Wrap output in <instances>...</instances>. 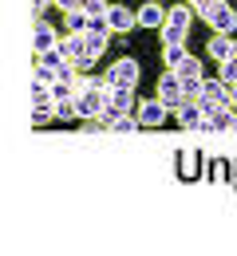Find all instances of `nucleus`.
Listing matches in <instances>:
<instances>
[{"instance_id":"f257e3e1","label":"nucleus","mask_w":237,"mask_h":256,"mask_svg":"<svg viewBox=\"0 0 237 256\" xmlns=\"http://www.w3.org/2000/svg\"><path fill=\"white\" fill-rule=\"evenodd\" d=\"M138 75H142V67H138V60H131V56H123L119 64H111V67H107V75H103V79H107L111 87H131V91H135V87H138Z\"/></svg>"},{"instance_id":"f03ea898","label":"nucleus","mask_w":237,"mask_h":256,"mask_svg":"<svg viewBox=\"0 0 237 256\" xmlns=\"http://www.w3.org/2000/svg\"><path fill=\"white\" fill-rule=\"evenodd\" d=\"M229 91H233V87H229L221 75H217V79H205V91L198 95V106H202L205 114H213L217 106H229Z\"/></svg>"},{"instance_id":"7ed1b4c3","label":"nucleus","mask_w":237,"mask_h":256,"mask_svg":"<svg viewBox=\"0 0 237 256\" xmlns=\"http://www.w3.org/2000/svg\"><path fill=\"white\" fill-rule=\"evenodd\" d=\"M158 98L166 102L170 110H178V106L186 102V95H182V79H178V71H166V75L158 79Z\"/></svg>"},{"instance_id":"20e7f679","label":"nucleus","mask_w":237,"mask_h":256,"mask_svg":"<svg viewBox=\"0 0 237 256\" xmlns=\"http://www.w3.org/2000/svg\"><path fill=\"white\" fill-rule=\"evenodd\" d=\"M166 114H170V106L162 102V98H146V102L138 106V122H142V130L162 126V122H166Z\"/></svg>"},{"instance_id":"39448f33","label":"nucleus","mask_w":237,"mask_h":256,"mask_svg":"<svg viewBox=\"0 0 237 256\" xmlns=\"http://www.w3.org/2000/svg\"><path fill=\"white\" fill-rule=\"evenodd\" d=\"M135 16H138V28H150V32H162V28H166V8H162L158 0H146Z\"/></svg>"},{"instance_id":"423d86ee","label":"nucleus","mask_w":237,"mask_h":256,"mask_svg":"<svg viewBox=\"0 0 237 256\" xmlns=\"http://www.w3.org/2000/svg\"><path fill=\"white\" fill-rule=\"evenodd\" d=\"M60 40H64V36H56V28H52V24L36 20V28H32V48H36V56H44V52L60 48Z\"/></svg>"},{"instance_id":"0eeeda50","label":"nucleus","mask_w":237,"mask_h":256,"mask_svg":"<svg viewBox=\"0 0 237 256\" xmlns=\"http://www.w3.org/2000/svg\"><path fill=\"white\" fill-rule=\"evenodd\" d=\"M174 114H178V122H182V126H190V130H205V110L198 106V98H186V102H182Z\"/></svg>"},{"instance_id":"6e6552de","label":"nucleus","mask_w":237,"mask_h":256,"mask_svg":"<svg viewBox=\"0 0 237 256\" xmlns=\"http://www.w3.org/2000/svg\"><path fill=\"white\" fill-rule=\"evenodd\" d=\"M60 52H64V56H68L71 64H87V40H83V36L79 32H68L64 36V40H60Z\"/></svg>"},{"instance_id":"1a4fd4ad","label":"nucleus","mask_w":237,"mask_h":256,"mask_svg":"<svg viewBox=\"0 0 237 256\" xmlns=\"http://www.w3.org/2000/svg\"><path fill=\"white\" fill-rule=\"evenodd\" d=\"M107 28H111V32H131V28H138V16L127 12L123 4H111V8H107Z\"/></svg>"},{"instance_id":"9d476101","label":"nucleus","mask_w":237,"mask_h":256,"mask_svg":"<svg viewBox=\"0 0 237 256\" xmlns=\"http://www.w3.org/2000/svg\"><path fill=\"white\" fill-rule=\"evenodd\" d=\"M209 60H213V64L233 60V36H225V32H213V36H209Z\"/></svg>"},{"instance_id":"9b49d317","label":"nucleus","mask_w":237,"mask_h":256,"mask_svg":"<svg viewBox=\"0 0 237 256\" xmlns=\"http://www.w3.org/2000/svg\"><path fill=\"white\" fill-rule=\"evenodd\" d=\"M233 126H237L233 106H217L213 114H205V130H233Z\"/></svg>"},{"instance_id":"f8f14e48","label":"nucleus","mask_w":237,"mask_h":256,"mask_svg":"<svg viewBox=\"0 0 237 256\" xmlns=\"http://www.w3.org/2000/svg\"><path fill=\"white\" fill-rule=\"evenodd\" d=\"M209 28L213 32H237V8H229V4H221L217 12H213V20H209Z\"/></svg>"},{"instance_id":"ddd939ff","label":"nucleus","mask_w":237,"mask_h":256,"mask_svg":"<svg viewBox=\"0 0 237 256\" xmlns=\"http://www.w3.org/2000/svg\"><path fill=\"white\" fill-rule=\"evenodd\" d=\"M83 40H87V67L99 60L103 52H107V40H111V32H83Z\"/></svg>"},{"instance_id":"4468645a","label":"nucleus","mask_w":237,"mask_h":256,"mask_svg":"<svg viewBox=\"0 0 237 256\" xmlns=\"http://www.w3.org/2000/svg\"><path fill=\"white\" fill-rule=\"evenodd\" d=\"M111 110H119V114H131V110H135L131 87H111Z\"/></svg>"},{"instance_id":"2eb2a0df","label":"nucleus","mask_w":237,"mask_h":256,"mask_svg":"<svg viewBox=\"0 0 237 256\" xmlns=\"http://www.w3.org/2000/svg\"><path fill=\"white\" fill-rule=\"evenodd\" d=\"M190 20H194V8H186V4H174V8H166V24H174V28L190 32Z\"/></svg>"},{"instance_id":"dca6fc26","label":"nucleus","mask_w":237,"mask_h":256,"mask_svg":"<svg viewBox=\"0 0 237 256\" xmlns=\"http://www.w3.org/2000/svg\"><path fill=\"white\" fill-rule=\"evenodd\" d=\"M32 106H56L52 83H40V79H32Z\"/></svg>"},{"instance_id":"f3484780","label":"nucleus","mask_w":237,"mask_h":256,"mask_svg":"<svg viewBox=\"0 0 237 256\" xmlns=\"http://www.w3.org/2000/svg\"><path fill=\"white\" fill-rule=\"evenodd\" d=\"M87 24H91V16H87V12H83V8H79V12H68V16H64V32H87Z\"/></svg>"},{"instance_id":"a211bd4d","label":"nucleus","mask_w":237,"mask_h":256,"mask_svg":"<svg viewBox=\"0 0 237 256\" xmlns=\"http://www.w3.org/2000/svg\"><path fill=\"white\" fill-rule=\"evenodd\" d=\"M198 158H202V154H194V150H190V154H178V174L194 182V178H198Z\"/></svg>"},{"instance_id":"6ab92c4d","label":"nucleus","mask_w":237,"mask_h":256,"mask_svg":"<svg viewBox=\"0 0 237 256\" xmlns=\"http://www.w3.org/2000/svg\"><path fill=\"white\" fill-rule=\"evenodd\" d=\"M178 79H182V75H178ZM205 91V75H186V79H182V95L186 98H198Z\"/></svg>"},{"instance_id":"aec40b11","label":"nucleus","mask_w":237,"mask_h":256,"mask_svg":"<svg viewBox=\"0 0 237 256\" xmlns=\"http://www.w3.org/2000/svg\"><path fill=\"white\" fill-rule=\"evenodd\" d=\"M186 56H190V52H186V44H170V48H162V64H166L170 71H174V67L182 64Z\"/></svg>"},{"instance_id":"412c9836","label":"nucleus","mask_w":237,"mask_h":256,"mask_svg":"<svg viewBox=\"0 0 237 256\" xmlns=\"http://www.w3.org/2000/svg\"><path fill=\"white\" fill-rule=\"evenodd\" d=\"M221 4H225V0H194V16H202L205 24H209V20H213V12H217Z\"/></svg>"},{"instance_id":"4be33fe9","label":"nucleus","mask_w":237,"mask_h":256,"mask_svg":"<svg viewBox=\"0 0 237 256\" xmlns=\"http://www.w3.org/2000/svg\"><path fill=\"white\" fill-rule=\"evenodd\" d=\"M174 71H178L182 79H186V75H205V71H202V60H194V56H186V60L174 67Z\"/></svg>"},{"instance_id":"5701e85b","label":"nucleus","mask_w":237,"mask_h":256,"mask_svg":"<svg viewBox=\"0 0 237 256\" xmlns=\"http://www.w3.org/2000/svg\"><path fill=\"white\" fill-rule=\"evenodd\" d=\"M115 130H119V134H135V130H142V122H138V114H119Z\"/></svg>"},{"instance_id":"b1692460","label":"nucleus","mask_w":237,"mask_h":256,"mask_svg":"<svg viewBox=\"0 0 237 256\" xmlns=\"http://www.w3.org/2000/svg\"><path fill=\"white\" fill-rule=\"evenodd\" d=\"M170 44H186V32H182V28H174V24L162 28V48H170Z\"/></svg>"},{"instance_id":"393cba45","label":"nucleus","mask_w":237,"mask_h":256,"mask_svg":"<svg viewBox=\"0 0 237 256\" xmlns=\"http://www.w3.org/2000/svg\"><path fill=\"white\" fill-rule=\"evenodd\" d=\"M56 118H79L75 98H60V102H56Z\"/></svg>"},{"instance_id":"a878e982","label":"nucleus","mask_w":237,"mask_h":256,"mask_svg":"<svg viewBox=\"0 0 237 256\" xmlns=\"http://www.w3.org/2000/svg\"><path fill=\"white\" fill-rule=\"evenodd\" d=\"M107 8H111L107 0H83V12L87 16H107Z\"/></svg>"},{"instance_id":"bb28decb","label":"nucleus","mask_w":237,"mask_h":256,"mask_svg":"<svg viewBox=\"0 0 237 256\" xmlns=\"http://www.w3.org/2000/svg\"><path fill=\"white\" fill-rule=\"evenodd\" d=\"M221 79H225L229 87H237V60H225V64H221Z\"/></svg>"},{"instance_id":"cd10ccee","label":"nucleus","mask_w":237,"mask_h":256,"mask_svg":"<svg viewBox=\"0 0 237 256\" xmlns=\"http://www.w3.org/2000/svg\"><path fill=\"white\" fill-rule=\"evenodd\" d=\"M56 8L68 16V12H79V8H83V0H56Z\"/></svg>"},{"instance_id":"c85d7f7f","label":"nucleus","mask_w":237,"mask_h":256,"mask_svg":"<svg viewBox=\"0 0 237 256\" xmlns=\"http://www.w3.org/2000/svg\"><path fill=\"white\" fill-rule=\"evenodd\" d=\"M229 106H233V110H237V87H233V91H229Z\"/></svg>"},{"instance_id":"c756f323","label":"nucleus","mask_w":237,"mask_h":256,"mask_svg":"<svg viewBox=\"0 0 237 256\" xmlns=\"http://www.w3.org/2000/svg\"><path fill=\"white\" fill-rule=\"evenodd\" d=\"M233 60H237V40H233Z\"/></svg>"}]
</instances>
